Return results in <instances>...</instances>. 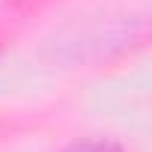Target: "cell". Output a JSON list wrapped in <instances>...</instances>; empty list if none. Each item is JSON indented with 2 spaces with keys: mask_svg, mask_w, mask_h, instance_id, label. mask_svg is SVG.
Masks as SVG:
<instances>
[{
  "mask_svg": "<svg viewBox=\"0 0 152 152\" xmlns=\"http://www.w3.org/2000/svg\"><path fill=\"white\" fill-rule=\"evenodd\" d=\"M66 152H122V149L116 143H110V140H84V143L69 146Z\"/></svg>",
  "mask_w": 152,
  "mask_h": 152,
  "instance_id": "obj_1",
  "label": "cell"
}]
</instances>
